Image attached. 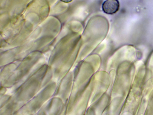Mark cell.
Listing matches in <instances>:
<instances>
[{
  "mask_svg": "<svg viewBox=\"0 0 153 115\" xmlns=\"http://www.w3.org/2000/svg\"><path fill=\"white\" fill-rule=\"evenodd\" d=\"M119 6L118 1L108 0L105 1L103 3L102 8L105 13L108 14H113L118 11Z\"/></svg>",
  "mask_w": 153,
  "mask_h": 115,
  "instance_id": "6da1fadb",
  "label": "cell"
},
{
  "mask_svg": "<svg viewBox=\"0 0 153 115\" xmlns=\"http://www.w3.org/2000/svg\"><path fill=\"white\" fill-rule=\"evenodd\" d=\"M62 1H63V2H66V3H68V2H69L71 1H72L71 0H62Z\"/></svg>",
  "mask_w": 153,
  "mask_h": 115,
  "instance_id": "7a4b0ae2",
  "label": "cell"
}]
</instances>
